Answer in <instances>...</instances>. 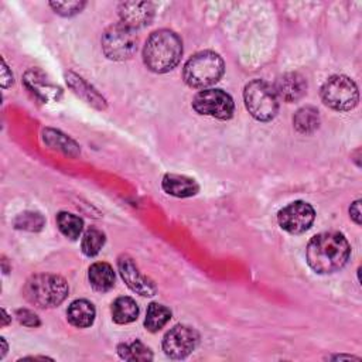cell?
<instances>
[{
  "label": "cell",
  "instance_id": "obj_1",
  "mask_svg": "<svg viewBox=\"0 0 362 362\" xmlns=\"http://www.w3.org/2000/svg\"><path fill=\"white\" fill-rule=\"evenodd\" d=\"M349 255V243L339 232L318 233L311 238L305 249L307 263L320 274H328L342 269Z\"/></svg>",
  "mask_w": 362,
  "mask_h": 362
},
{
  "label": "cell",
  "instance_id": "obj_2",
  "mask_svg": "<svg viewBox=\"0 0 362 362\" xmlns=\"http://www.w3.org/2000/svg\"><path fill=\"white\" fill-rule=\"evenodd\" d=\"M181 55V38L167 28L151 33L143 48V61L146 66L157 74L171 71L180 62Z\"/></svg>",
  "mask_w": 362,
  "mask_h": 362
},
{
  "label": "cell",
  "instance_id": "obj_3",
  "mask_svg": "<svg viewBox=\"0 0 362 362\" xmlns=\"http://www.w3.org/2000/svg\"><path fill=\"white\" fill-rule=\"evenodd\" d=\"M23 294L28 303L40 308H51L59 305L66 298L68 284L61 276L41 273L27 280Z\"/></svg>",
  "mask_w": 362,
  "mask_h": 362
},
{
  "label": "cell",
  "instance_id": "obj_4",
  "mask_svg": "<svg viewBox=\"0 0 362 362\" xmlns=\"http://www.w3.org/2000/svg\"><path fill=\"white\" fill-rule=\"evenodd\" d=\"M223 59L216 52L201 51L185 62L182 76L188 86L204 89L216 83L223 75Z\"/></svg>",
  "mask_w": 362,
  "mask_h": 362
},
{
  "label": "cell",
  "instance_id": "obj_5",
  "mask_svg": "<svg viewBox=\"0 0 362 362\" xmlns=\"http://www.w3.org/2000/svg\"><path fill=\"white\" fill-rule=\"evenodd\" d=\"M247 112L260 122L272 120L279 110V98L270 83L263 79L250 81L243 90Z\"/></svg>",
  "mask_w": 362,
  "mask_h": 362
},
{
  "label": "cell",
  "instance_id": "obj_6",
  "mask_svg": "<svg viewBox=\"0 0 362 362\" xmlns=\"http://www.w3.org/2000/svg\"><path fill=\"white\" fill-rule=\"evenodd\" d=\"M322 102L334 110L346 112L356 106L359 93L356 83L345 75H334L321 88Z\"/></svg>",
  "mask_w": 362,
  "mask_h": 362
},
{
  "label": "cell",
  "instance_id": "obj_7",
  "mask_svg": "<svg viewBox=\"0 0 362 362\" xmlns=\"http://www.w3.org/2000/svg\"><path fill=\"white\" fill-rule=\"evenodd\" d=\"M103 54L113 61H124L137 51V37L134 30L122 23L110 25L102 35Z\"/></svg>",
  "mask_w": 362,
  "mask_h": 362
},
{
  "label": "cell",
  "instance_id": "obj_8",
  "mask_svg": "<svg viewBox=\"0 0 362 362\" xmlns=\"http://www.w3.org/2000/svg\"><path fill=\"white\" fill-rule=\"evenodd\" d=\"M192 107L199 115L228 120L233 115L235 105L230 95L222 89H204L195 95Z\"/></svg>",
  "mask_w": 362,
  "mask_h": 362
},
{
  "label": "cell",
  "instance_id": "obj_9",
  "mask_svg": "<svg viewBox=\"0 0 362 362\" xmlns=\"http://www.w3.org/2000/svg\"><path fill=\"white\" fill-rule=\"evenodd\" d=\"M315 211L314 208L304 201H294L286 205L277 214V222L281 229L288 233H303L314 222Z\"/></svg>",
  "mask_w": 362,
  "mask_h": 362
},
{
  "label": "cell",
  "instance_id": "obj_10",
  "mask_svg": "<svg viewBox=\"0 0 362 362\" xmlns=\"http://www.w3.org/2000/svg\"><path fill=\"white\" fill-rule=\"evenodd\" d=\"M198 332L188 325L173 327L163 339V349L167 356L173 359H182L188 356L198 345Z\"/></svg>",
  "mask_w": 362,
  "mask_h": 362
},
{
  "label": "cell",
  "instance_id": "obj_11",
  "mask_svg": "<svg viewBox=\"0 0 362 362\" xmlns=\"http://www.w3.org/2000/svg\"><path fill=\"white\" fill-rule=\"evenodd\" d=\"M119 272L122 274V279L126 281V284L137 294L140 296H154L156 294V286L154 283L143 276L137 266L134 264L133 259L129 256H120L117 260Z\"/></svg>",
  "mask_w": 362,
  "mask_h": 362
},
{
  "label": "cell",
  "instance_id": "obj_12",
  "mask_svg": "<svg viewBox=\"0 0 362 362\" xmlns=\"http://www.w3.org/2000/svg\"><path fill=\"white\" fill-rule=\"evenodd\" d=\"M154 10L148 1H124L119 6L120 23L136 30L147 25L153 18Z\"/></svg>",
  "mask_w": 362,
  "mask_h": 362
},
{
  "label": "cell",
  "instance_id": "obj_13",
  "mask_svg": "<svg viewBox=\"0 0 362 362\" xmlns=\"http://www.w3.org/2000/svg\"><path fill=\"white\" fill-rule=\"evenodd\" d=\"M273 89L279 99L284 102H296L304 96L307 81L298 72H286L276 79Z\"/></svg>",
  "mask_w": 362,
  "mask_h": 362
},
{
  "label": "cell",
  "instance_id": "obj_14",
  "mask_svg": "<svg viewBox=\"0 0 362 362\" xmlns=\"http://www.w3.org/2000/svg\"><path fill=\"white\" fill-rule=\"evenodd\" d=\"M163 189L170 195L185 198L198 192V184L195 182V180L185 175L167 174L163 178Z\"/></svg>",
  "mask_w": 362,
  "mask_h": 362
},
{
  "label": "cell",
  "instance_id": "obj_15",
  "mask_svg": "<svg viewBox=\"0 0 362 362\" xmlns=\"http://www.w3.org/2000/svg\"><path fill=\"white\" fill-rule=\"evenodd\" d=\"M88 279L93 290L99 293L109 291L115 286V272L110 264L105 262H96L89 267Z\"/></svg>",
  "mask_w": 362,
  "mask_h": 362
},
{
  "label": "cell",
  "instance_id": "obj_16",
  "mask_svg": "<svg viewBox=\"0 0 362 362\" xmlns=\"http://www.w3.org/2000/svg\"><path fill=\"white\" fill-rule=\"evenodd\" d=\"M68 321L78 328H86L93 324L95 307L88 300H75L66 310Z\"/></svg>",
  "mask_w": 362,
  "mask_h": 362
},
{
  "label": "cell",
  "instance_id": "obj_17",
  "mask_svg": "<svg viewBox=\"0 0 362 362\" xmlns=\"http://www.w3.org/2000/svg\"><path fill=\"white\" fill-rule=\"evenodd\" d=\"M139 315L137 303L132 297H119L112 303V318L117 324L133 322Z\"/></svg>",
  "mask_w": 362,
  "mask_h": 362
},
{
  "label": "cell",
  "instance_id": "obj_18",
  "mask_svg": "<svg viewBox=\"0 0 362 362\" xmlns=\"http://www.w3.org/2000/svg\"><path fill=\"white\" fill-rule=\"evenodd\" d=\"M293 124L298 133L311 134L320 126V113L314 106H304L296 112Z\"/></svg>",
  "mask_w": 362,
  "mask_h": 362
},
{
  "label": "cell",
  "instance_id": "obj_19",
  "mask_svg": "<svg viewBox=\"0 0 362 362\" xmlns=\"http://www.w3.org/2000/svg\"><path fill=\"white\" fill-rule=\"evenodd\" d=\"M66 82L74 89V92L78 93L79 96H82L88 103L93 105L98 109H105V106H106L105 99L92 86H89L82 78H79L74 74H68L66 75Z\"/></svg>",
  "mask_w": 362,
  "mask_h": 362
},
{
  "label": "cell",
  "instance_id": "obj_20",
  "mask_svg": "<svg viewBox=\"0 0 362 362\" xmlns=\"http://www.w3.org/2000/svg\"><path fill=\"white\" fill-rule=\"evenodd\" d=\"M171 318V311L158 303H150L147 307L146 318H144V327L150 332H157L161 329Z\"/></svg>",
  "mask_w": 362,
  "mask_h": 362
},
{
  "label": "cell",
  "instance_id": "obj_21",
  "mask_svg": "<svg viewBox=\"0 0 362 362\" xmlns=\"http://www.w3.org/2000/svg\"><path fill=\"white\" fill-rule=\"evenodd\" d=\"M57 225L64 236H66L69 239H76L82 232L83 222L79 216H76L74 214L59 212L57 215Z\"/></svg>",
  "mask_w": 362,
  "mask_h": 362
},
{
  "label": "cell",
  "instance_id": "obj_22",
  "mask_svg": "<svg viewBox=\"0 0 362 362\" xmlns=\"http://www.w3.org/2000/svg\"><path fill=\"white\" fill-rule=\"evenodd\" d=\"M117 352H119L120 358L126 359V361H150V359H153L151 351L140 341L120 344L117 346Z\"/></svg>",
  "mask_w": 362,
  "mask_h": 362
},
{
  "label": "cell",
  "instance_id": "obj_23",
  "mask_svg": "<svg viewBox=\"0 0 362 362\" xmlns=\"http://www.w3.org/2000/svg\"><path fill=\"white\" fill-rule=\"evenodd\" d=\"M105 245V233L96 228H90L83 233L81 247L86 256H95Z\"/></svg>",
  "mask_w": 362,
  "mask_h": 362
},
{
  "label": "cell",
  "instance_id": "obj_24",
  "mask_svg": "<svg viewBox=\"0 0 362 362\" xmlns=\"http://www.w3.org/2000/svg\"><path fill=\"white\" fill-rule=\"evenodd\" d=\"M44 225V219L37 212H23L17 215L14 219V226L17 229H25V230H40Z\"/></svg>",
  "mask_w": 362,
  "mask_h": 362
},
{
  "label": "cell",
  "instance_id": "obj_25",
  "mask_svg": "<svg viewBox=\"0 0 362 362\" xmlns=\"http://www.w3.org/2000/svg\"><path fill=\"white\" fill-rule=\"evenodd\" d=\"M45 134V139H47V143L52 147H58V148H62L65 153H69L71 154V150H76V144L69 140L66 136L61 134L59 132H54V130H47L44 132Z\"/></svg>",
  "mask_w": 362,
  "mask_h": 362
},
{
  "label": "cell",
  "instance_id": "obj_26",
  "mask_svg": "<svg viewBox=\"0 0 362 362\" xmlns=\"http://www.w3.org/2000/svg\"><path fill=\"white\" fill-rule=\"evenodd\" d=\"M49 6L55 10V13L69 17L79 13L83 8L85 3L83 1H52L49 3Z\"/></svg>",
  "mask_w": 362,
  "mask_h": 362
},
{
  "label": "cell",
  "instance_id": "obj_27",
  "mask_svg": "<svg viewBox=\"0 0 362 362\" xmlns=\"http://www.w3.org/2000/svg\"><path fill=\"white\" fill-rule=\"evenodd\" d=\"M16 315H17V320L23 325H27V327H37V325H40L38 317L33 311H30V310H25V308L17 310Z\"/></svg>",
  "mask_w": 362,
  "mask_h": 362
},
{
  "label": "cell",
  "instance_id": "obj_28",
  "mask_svg": "<svg viewBox=\"0 0 362 362\" xmlns=\"http://www.w3.org/2000/svg\"><path fill=\"white\" fill-rule=\"evenodd\" d=\"M11 83H13V75H11V72L8 71L6 62L1 61V86H3V88H7V86H10Z\"/></svg>",
  "mask_w": 362,
  "mask_h": 362
},
{
  "label": "cell",
  "instance_id": "obj_29",
  "mask_svg": "<svg viewBox=\"0 0 362 362\" xmlns=\"http://www.w3.org/2000/svg\"><path fill=\"white\" fill-rule=\"evenodd\" d=\"M349 215L356 225H361V201L359 199H356L354 204H351Z\"/></svg>",
  "mask_w": 362,
  "mask_h": 362
},
{
  "label": "cell",
  "instance_id": "obj_30",
  "mask_svg": "<svg viewBox=\"0 0 362 362\" xmlns=\"http://www.w3.org/2000/svg\"><path fill=\"white\" fill-rule=\"evenodd\" d=\"M1 342H3V351H1V358L6 355V352H7V344H6V341H4V338H1Z\"/></svg>",
  "mask_w": 362,
  "mask_h": 362
},
{
  "label": "cell",
  "instance_id": "obj_31",
  "mask_svg": "<svg viewBox=\"0 0 362 362\" xmlns=\"http://www.w3.org/2000/svg\"><path fill=\"white\" fill-rule=\"evenodd\" d=\"M1 313H3V325H6V324H7V320H8V315H7L6 310H1Z\"/></svg>",
  "mask_w": 362,
  "mask_h": 362
}]
</instances>
